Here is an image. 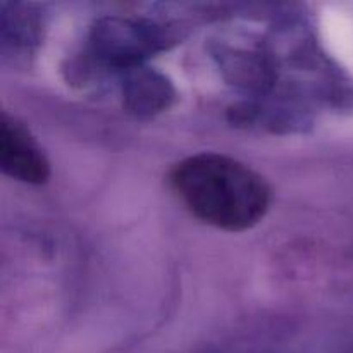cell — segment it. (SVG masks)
I'll return each instance as SVG.
<instances>
[{
	"label": "cell",
	"mask_w": 353,
	"mask_h": 353,
	"mask_svg": "<svg viewBox=\"0 0 353 353\" xmlns=\"http://www.w3.org/2000/svg\"><path fill=\"white\" fill-rule=\"evenodd\" d=\"M169 185L195 219L228 233L252 230L271 209L268 181L230 155L202 152L183 159Z\"/></svg>",
	"instance_id": "1"
},
{
	"label": "cell",
	"mask_w": 353,
	"mask_h": 353,
	"mask_svg": "<svg viewBox=\"0 0 353 353\" xmlns=\"http://www.w3.org/2000/svg\"><path fill=\"white\" fill-rule=\"evenodd\" d=\"M162 41L164 34L157 26L140 21L105 19L93 30V47L99 57L128 69L161 48Z\"/></svg>",
	"instance_id": "2"
},
{
	"label": "cell",
	"mask_w": 353,
	"mask_h": 353,
	"mask_svg": "<svg viewBox=\"0 0 353 353\" xmlns=\"http://www.w3.org/2000/svg\"><path fill=\"white\" fill-rule=\"evenodd\" d=\"M0 169L26 185H43L50 178V162L37 138L16 117H0Z\"/></svg>",
	"instance_id": "3"
},
{
	"label": "cell",
	"mask_w": 353,
	"mask_h": 353,
	"mask_svg": "<svg viewBox=\"0 0 353 353\" xmlns=\"http://www.w3.org/2000/svg\"><path fill=\"white\" fill-rule=\"evenodd\" d=\"M128 103L137 112H154L168 107L171 88L164 78L147 71H137L126 81Z\"/></svg>",
	"instance_id": "4"
}]
</instances>
